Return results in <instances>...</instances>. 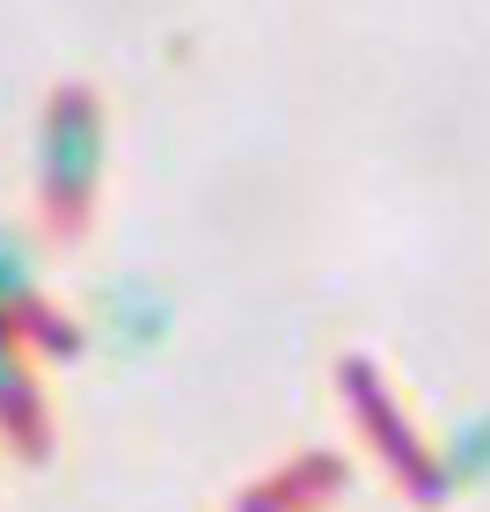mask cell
I'll return each mask as SVG.
<instances>
[{"instance_id":"6da1fadb","label":"cell","mask_w":490,"mask_h":512,"mask_svg":"<svg viewBox=\"0 0 490 512\" xmlns=\"http://www.w3.org/2000/svg\"><path fill=\"white\" fill-rule=\"evenodd\" d=\"M103 161H110V132H103V110L88 88H59L44 103V125H37V191L52 213H81L103 183Z\"/></svg>"},{"instance_id":"5b68a950","label":"cell","mask_w":490,"mask_h":512,"mask_svg":"<svg viewBox=\"0 0 490 512\" xmlns=\"http://www.w3.org/2000/svg\"><path fill=\"white\" fill-rule=\"evenodd\" d=\"M0 410H8V417L30 410V381H22V359H15V337H8V315H0Z\"/></svg>"},{"instance_id":"7a4b0ae2","label":"cell","mask_w":490,"mask_h":512,"mask_svg":"<svg viewBox=\"0 0 490 512\" xmlns=\"http://www.w3.org/2000/svg\"><path fill=\"white\" fill-rule=\"evenodd\" d=\"M96 315H103V344L118 359H147L161 337L176 330V300L154 286V278H110L96 293Z\"/></svg>"},{"instance_id":"3957f363","label":"cell","mask_w":490,"mask_h":512,"mask_svg":"<svg viewBox=\"0 0 490 512\" xmlns=\"http://www.w3.org/2000/svg\"><path fill=\"white\" fill-rule=\"evenodd\" d=\"M425 498H461V491H490V403L469 410L461 425L425 454Z\"/></svg>"},{"instance_id":"277c9868","label":"cell","mask_w":490,"mask_h":512,"mask_svg":"<svg viewBox=\"0 0 490 512\" xmlns=\"http://www.w3.org/2000/svg\"><path fill=\"white\" fill-rule=\"evenodd\" d=\"M37 308V249L22 235H0V315Z\"/></svg>"}]
</instances>
